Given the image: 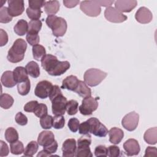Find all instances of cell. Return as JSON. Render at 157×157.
<instances>
[{"mask_svg":"<svg viewBox=\"0 0 157 157\" xmlns=\"http://www.w3.org/2000/svg\"><path fill=\"white\" fill-rule=\"evenodd\" d=\"M27 48V44L22 39H17L9 50L7 59L12 63H17L21 61L25 56Z\"/></svg>","mask_w":157,"mask_h":157,"instance_id":"1","label":"cell"},{"mask_svg":"<svg viewBox=\"0 0 157 157\" xmlns=\"http://www.w3.org/2000/svg\"><path fill=\"white\" fill-rule=\"evenodd\" d=\"M45 22L47 26L52 29L55 36L61 37L65 34L67 25L66 21L63 18L55 15H48L46 18Z\"/></svg>","mask_w":157,"mask_h":157,"instance_id":"2","label":"cell"},{"mask_svg":"<svg viewBox=\"0 0 157 157\" xmlns=\"http://www.w3.org/2000/svg\"><path fill=\"white\" fill-rule=\"evenodd\" d=\"M107 74L100 69L91 68L85 71L83 79L85 83L90 86H96L107 77Z\"/></svg>","mask_w":157,"mask_h":157,"instance_id":"3","label":"cell"},{"mask_svg":"<svg viewBox=\"0 0 157 157\" xmlns=\"http://www.w3.org/2000/svg\"><path fill=\"white\" fill-rule=\"evenodd\" d=\"M98 98L89 96L83 98L82 104L79 106L78 109L81 114L83 115H90L98 107Z\"/></svg>","mask_w":157,"mask_h":157,"instance_id":"4","label":"cell"},{"mask_svg":"<svg viewBox=\"0 0 157 157\" xmlns=\"http://www.w3.org/2000/svg\"><path fill=\"white\" fill-rule=\"evenodd\" d=\"M80 9L86 15L92 17H98L101 12V6L96 1H83L80 2Z\"/></svg>","mask_w":157,"mask_h":157,"instance_id":"5","label":"cell"},{"mask_svg":"<svg viewBox=\"0 0 157 157\" xmlns=\"http://www.w3.org/2000/svg\"><path fill=\"white\" fill-rule=\"evenodd\" d=\"M87 121L90 124V133L99 137H103L107 136L109 132L107 128L98 118L92 117L87 120Z\"/></svg>","mask_w":157,"mask_h":157,"instance_id":"6","label":"cell"},{"mask_svg":"<svg viewBox=\"0 0 157 157\" xmlns=\"http://www.w3.org/2000/svg\"><path fill=\"white\" fill-rule=\"evenodd\" d=\"M52 102V113L55 115H63L66 110L67 99L63 94H60L55 97Z\"/></svg>","mask_w":157,"mask_h":157,"instance_id":"7","label":"cell"},{"mask_svg":"<svg viewBox=\"0 0 157 157\" xmlns=\"http://www.w3.org/2000/svg\"><path fill=\"white\" fill-rule=\"evenodd\" d=\"M139 115L137 113L133 111L126 114L121 120L123 127L128 131H132L138 126Z\"/></svg>","mask_w":157,"mask_h":157,"instance_id":"8","label":"cell"},{"mask_svg":"<svg viewBox=\"0 0 157 157\" xmlns=\"http://www.w3.org/2000/svg\"><path fill=\"white\" fill-rule=\"evenodd\" d=\"M104 17L107 20L112 23H122L128 19L126 15L123 14L115 7L112 6L106 7L104 11Z\"/></svg>","mask_w":157,"mask_h":157,"instance_id":"9","label":"cell"},{"mask_svg":"<svg viewBox=\"0 0 157 157\" xmlns=\"http://www.w3.org/2000/svg\"><path fill=\"white\" fill-rule=\"evenodd\" d=\"M53 86L50 82L42 80L37 84L34 90V94L40 99H45L48 97Z\"/></svg>","mask_w":157,"mask_h":157,"instance_id":"10","label":"cell"},{"mask_svg":"<svg viewBox=\"0 0 157 157\" xmlns=\"http://www.w3.org/2000/svg\"><path fill=\"white\" fill-rule=\"evenodd\" d=\"M8 12L13 17H17L23 13L25 10L24 1L23 0H9Z\"/></svg>","mask_w":157,"mask_h":157,"instance_id":"11","label":"cell"},{"mask_svg":"<svg viewBox=\"0 0 157 157\" xmlns=\"http://www.w3.org/2000/svg\"><path fill=\"white\" fill-rule=\"evenodd\" d=\"M135 18L141 24H147L152 21L153 14L148 8L141 7L136 12Z\"/></svg>","mask_w":157,"mask_h":157,"instance_id":"12","label":"cell"},{"mask_svg":"<svg viewBox=\"0 0 157 157\" xmlns=\"http://www.w3.org/2000/svg\"><path fill=\"white\" fill-rule=\"evenodd\" d=\"M114 4L115 9L120 12H130L136 7L137 2L135 0H118Z\"/></svg>","mask_w":157,"mask_h":157,"instance_id":"13","label":"cell"},{"mask_svg":"<svg viewBox=\"0 0 157 157\" xmlns=\"http://www.w3.org/2000/svg\"><path fill=\"white\" fill-rule=\"evenodd\" d=\"M63 156L73 157L75 156L77 146L76 140L74 139H67L63 144L62 145Z\"/></svg>","mask_w":157,"mask_h":157,"instance_id":"14","label":"cell"},{"mask_svg":"<svg viewBox=\"0 0 157 157\" xmlns=\"http://www.w3.org/2000/svg\"><path fill=\"white\" fill-rule=\"evenodd\" d=\"M123 148L128 156L137 155L140 148L139 142L134 139H129L123 144Z\"/></svg>","mask_w":157,"mask_h":157,"instance_id":"15","label":"cell"},{"mask_svg":"<svg viewBox=\"0 0 157 157\" xmlns=\"http://www.w3.org/2000/svg\"><path fill=\"white\" fill-rule=\"evenodd\" d=\"M70 63L67 61H58L48 74L52 76H59L66 72L70 68Z\"/></svg>","mask_w":157,"mask_h":157,"instance_id":"16","label":"cell"},{"mask_svg":"<svg viewBox=\"0 0 157 157\" xmlns=\"http://www.w3.org/2000/svg\"><path fill=\"white\" fill-rule=\"evenodd\" d=\"M55 136L52 131H43L38 136L37 143L39 145L45 147L55 141Z\"/></svg>","mask_w":157,"mask_h":157,"instance_id":"17","label":"cell"},{"mask_svg":"<svg viewBox=\"0 0 157 157\" xmlns=\"http://www.w3.org/2000/svg\"><path fill=\"white\" fill-rule=\"evenodd\" d=\"M58 61L56 56L51 54L46 55L41 59V66L47 72H50Z\"/></svg>","mask_w":157,"mask_h":157,"instance_id":"18","label":"cell"},{"mask_svg":"<svg viewBox=\"0 0 157 157\" xmlns=\"http://www.w3.org/2000/svg\"><path fill=\"white\" fill-rule=\"evenodd\" d=\"M109 141L113 144H118L123 139L124 137V132L122 129L113 127L111 128L109 131Z\"/></svg>","mask_w":157,"mask_h":157,"instance_id":"19","label":"cell"},{"mask_svg":"<svg viewBox=\"0 0 157 157\" xmlns=\"http://www.w3.org/2000/svg\"><path fill=\"white\" fill-rule=\"evenodd\" d=\"M79 80L75 75H71L66 77L62 82L61 88L67 89L71 91H74L78 84Z\"/></svg>","mask_w":157,"mask_h":157,"instance_id":"20","label":"cell"},{"mask_svg":"<svg viewBox=\"0 0 157 157\" xmlns=\"http://www.w3.org/2000/svg\"><path fill=\"white\" fill-rule=\"evenodd\" d=\"M28 74L26 68L22 66H18L13 71V78L17 83H21L29 79Z\"/></svg>","mask_w":157,"mask_h":157,"instance_id":"21","label":"cell"},{"mask_svg":"<svg viewBox=\"0 0 157 157\" xmlns=\"http://www.w3.org/2000/svg\"><path fill=\"white\" fill-rule=\"evenodd\" d=\"M1 82L2 85L7 88H12L17 84L13 78V72L10 71H6L2 74Z\"/></svg>","mask_w":157,"mask_h":157,"instance_id":"22","label":"cell"},{"mask_svg":"<svg viewBox=\"0 0 157 157\" xmlns=\"http://www.w3.org/2000/svg\"><path fill=\"white\" fill-rule=\"evenodd\" d=\"M60 4L59 1H46L44 6V10L45 13L48 15H52L56 14L59 10Z\"/></svg>","mask_w":157,"mask_h":157,"instance_id":"23","label":"cell"},{"mask_svg":"<svg viewBox=\"0 0 157 157\" xmlns=\"http://www.w3.org/2000/svg\"><path fill=\"white\" fill-rule=\"evenodd\" d=\"M74 91L83 98L91 96V89L87 86L85 82L82 80H79L78 84Z\"/></svg>","mask_w":157,"mask_h":157,"instance_id":"24","label":"cell"},{"mask_svg":"<svg viewBox=\"0 0 157 157\" xmlns=\"http://www.w3.org/2000/svg\"><path fill=\"white\" fill-rule=\"evenodd\" d=\"M144 140L151 145H155L157 142V128H151L147 129L144 135Z\"/></svg>","mask_w":157,"mask_h":157,"instance_id":"25","label":"cell"},{"mask_svg":"<svg viewBox=\"0 0 157 157\" xmlns=\"http://www.w3.org/2000/svg\"><path fill=\"white\" fill-rule=\"evenodd\" d=\"M28 30V22L23 19L19 20L13 27L14 32L18 36H24Z\"/></svg>","mask_w":157,"mask_h":157,"instance_id":"26","label":"cell"},{"mask_svg":"<svg viewBox=\"0 0 157 157\" xmlns=\"http://www.w3.org/2000/svg\"><path fill=\"white\" fill-rule=\"evenodd\" d=\"M28 74L33 78H37L40 75V68L38 64L34 61H29L25 66Z\"/></svg>","mask_w":157,"mask_h":157,"instance_id":"27","label":"cell"},{"mask_svg":"<svg viewBox=\"0 0 157 157\" xmlns=\"http://www.w3.org/2000/svg\"><path fill=\"white\" fill-rule=\"evenodd\" d=\"M13 102V98L10 94L7 93L1 94L0 97V105L2 108L9 109L12 106Z\"/></svg>","mask_w":157,"mask_h":157,"instance_id":"28","label":"cell"},{"mask_svg":"<svg viewBox=\"0 0 157 157\" xmlns=\"http://www.w3.org/2000/svg\"><path fill=\"white\" fill-rule=\"evenodd\" d=\"M32 50L33 57L37 61H41V59L46 55L45 48L41 45L37 44L33 46Z\"/></svg>","mask_w":157,"mask_h":157,"instance_id":"29","label":"cell"},{"mask_svg":"<svg viewBox=\"0 0 157 157\" xmlns=\"http://www.w3.org/2000/svg\"><path fill=\"white\" fill-rule=\"evenodd\" d=\"M4 136L6 140L10 144L14 142L18 139V132L14 128L12 127H9L6 130Z\"/></svg>","mask_w":157,"mask_h":157,"instance_id":"30","label":"cell"},{"mask_svg":"<svg viewBox=\"0 0 157 157\" xmlns=\"http://www.w3.org/2000/svg\"><path fill=\"white\" fill-rule=\"evenodd\" d=\"M38 143L34 140L31 141L28 144L26 145V148H25L23 155L24 156H33L38 150Z\"/></svg>","mask_w":157,"mask_h":157,"instance_id":"31","label":"cell"},{"mask_svg":"<svg viewBox=\"0 0 157 157\" xmlns=\"http://www.w3.org/2000/svg\"><path fill=\"white\" fill-rule=\"evenodd\" d=\"M10 152L13 155H21L24 152V146L23 143L20 140H17L10 143Z\"/></svg>","mask_w":157,"mask_h":157,"instance_id":"32","label":"cell"},{"mask_svg":"<svg viewBox=\"0 0 157 157\" xmlns=\"http://www.w3.org/2000/svg\"><path fill=\"white\" fill-rule=\"evenodd\" d=\"M30 88H31V83L29 79H28L25 82L19 83L17 84L18 92L21 96L27 95L30 91Z\"/></svg>","mask_w":157,"mask_h":157,"instance_id":"33","label":"cell"},{"mask_svg":"<svg viewBox=\"0 0 157 157\" xmlns=\"http://www.w3.org/2000/svg\"><path fill=\"white\" fill-rule=\"evenodd\" d=\"M78 109V103L77 101L71 99L67 101L66 104V111L68 115H74L76 114Z\"/></svg>","mask_w":157,"mask_h":157,"instance_id":"34","label":"cell"},{"mask_svg":"<svg viewBox=\"0 0 157 157\" xmlns=\"http://www.w3.org/2000/svg\"><path fill=\"white\" fill-rule=\"evenodd\" d=\"M42 21L40 20H31L28 23V33H38L42 28Z\"/></svg>","mask_w":157,"mask_h":157,"instance_id":"35","label":"cell"},{"mask_svg":"<svg viewBox=\"0 0 157 157\" xmlns=\"http://www.w3.org/2000/svg\"><path fill=\"white\" fill-rule=\"evenodd\" d=\"M40 124L43 129H51L53 126V117L50 115H46L40 119Z\"/></svg>","mask_w":157,"mask_h":157,"instance_id":"36","label":"cell"},{"mask_svg":"<svg viewBox=\"0 0 157 157\" xmlns=\"http://www.w3.org/2000/svg\"><path fill=\"white\" fill-rule=\"evenodd\" d=\"M77 157H92L93 154L89 147H77L75 153Z\"/></svg>","mask_w":157,"mask_h":157,"instance_id":"37","label":"cell"},{"mask_svg":"<svg viewBox=\"0 0 157 157\" xmlns=\"http://www.w3.org/2000/svg\"><path fill=\"white\" fill-rule=\"evenodd\" d=\"M12 17L8 12L7 7H2L0 9V22L2 23H7L11 21Z\"/></svg>","mask_w":157,"mask_h":157,"instance_id":"38","label":"cell"},{"mask_svg":"<svg viewBox=\"0 0 157 157\" xmlns=\"http://www.w3.org/2000/svg\"><path fill=\"white\" fill-rule=\"evenodd\" d=\"M64 124L65 119L63 115H55L53 117V127L55 129H62L64 128Z\"/></svg>","mask_w":157,"mask_h":157,"instance_id":"39","label":"cell"},{"mask_svg":"<svg viewBox=\"0 0 157 157\" xmlns=\"http://www.w3.org/2000/svg\"><path fill=\"white\" fill-rule=\"evenodd\" d=\"M26 12L28 18H30L31 20H39L42 13L40 9H33L29 7L27 8Z\"/></svg>","mask_w":157,"mask_h":157,"instance_id":"40","label":"cell"},{"mask_svg":"<svg viewBox=\"0 0 157 157\" xmlns=\"http://www.w3.org/2000/svg\"><path fill=\"white\" fill-rule=\"evenodd\" d=\"M26 39L27 42L32 46L36 45L39 43L40 37L38 33H27Z\"/></svg>","mask_w":157,"mask_h":157,"instance_id":"41","label":"cell"},{"mask_svg":"<svg viewBox=\"0 0 157 157\" xmlns=\"http://www.w3.org/2000/svg\"><path fill=\"white\" fill-rule=\"evenodd\" d=\"M48 109L47 107L45 104H39L35 110L34 111V113L35 115L39 118H42V117L47 115Z\"/></svg>","mask_w":157,"mask_h":157,"instance_id":"42","label":"cell"},{"mask_svg":"<svg viewBox=\"0 0 157 157\" xmlns=\"http://www.w3.org/2000/svg\"><path fill=\"white\" fill-rule=\"evenodd\" d=\"M91 143V137L90 134H83L77 141L78 147H89Z\"/></svg>","mask_w":157,"mask_h":157,"instance_id":"43","label":"cell"},{"mask_svg":"<svg viewBox=\"0 0 157 157\" xmlns=\"http://www.w3.org/2000/svg\"><path fill=\"white\" fill-rule=\"evenodd\" d=\"M79 125H80L79 120L76 118H72L69 119L67 123V126L69 129L73 132H76L78 131Z\"/></svg>","mask_w":157,"mask_h":157,"instance_id":"44","label":"cell"},{"mask_svg":"<svg viewBox=\"0 0 157 157\" xmlns=\"http://www.w3.org/2000/svg\"><path fill=\"white\" fill-rule=\"evenodd\" d=\"M45 2L43 0H29L28 1L29 7L33 9H40L41 7L45 6Z\"/></svg>","mask_w":157,"mask_h":157,"instance_id":"45","label":"cell"},{"mask_svg":"<svg viewBox=\"0 0 157 157\" xmlns=\"http://www.w3.org/2000/svg\"><path fill=\"white\" fill-rule=\"evenodd\" d=\"M15 120L16 123L20 126H25L28 123V118L26 116L21 112H19L16 114Z\"/></svg>","mask_w":157,"mask_h":157,"instance_id":"46","label":"cell"},{"mask_svg":"<svg viewBox=\"0 0 157 157\" xmlns=\"http://www.w3.org/2000/svg\"><path fill=\"white\" fill-rule=\"evenodd\" d=\"M120 155V150L116 145H110L107 148V156L109 157H117Z\"/></svg>","mask_w":157,"mask_h":157,"instance_id":"47","label":"cell"},{"mask_svg":"<svg viewBox=\"0 0 157 157\" xmlns=\"http://www.w3.org/2000/svg\"><path fill=\"white\" fill-rule=\"evenodd\" d=\"M94 155L96 156H107V148L104 145H98L94 149Z\"/></svg>","mask_w":157,"mask_h":157,"instance_id":"48","label":"cell"},{"mask_svg":"<svg viewBox=\"0 0 157 157\" xmlns=\"http://www.w3.org/2000/svg\"><path fill=\"white\" fill-rule=\"evenodd\" d=\"M78 132L80 134H86L90 133V126L87 120L80 124L78 127Z\"/></svg>","mask_w":157,"mask_h":157,"instance_id":"49","label":"cell"},{"mask_svg":"<svg viewBox=\"0 0 157 157\" xmlns=\"http://www.w3.org/2000/svg\"><path fill=\"white\" fill-rule=\"evenodd\" d=\"M39 103L37 101H31L27 102L24 106V110L26 112H34Z\"/></svg>","mask_w":157,"mask_h":157,"instance_id":"50","label":"cell"},{"mask_svg":"<svg viewBox=\"0 0 157 157\" xmlns=\"http://www.w3.org/2000/svg\"><path fill=\"white\" fill-rule=\"evenodd\" d=\"M60 94H62L60 88L58 85H53L48 96L50 100L52 101L55 97Z\"/></svg>","mask_w":157,"mask_h":157,"instance_id":"51","label":"cell"},{"mask_svg":"<svg viewBox=\"0 0 157 157\" xmlns=\"http://www.w3.org/2000/svg\"><path fill=\"white\" fill-rule=\"evenodd\" d=\"M58 149V143L56 140H55L53 142L50 144V145L44 147V150L46 151L49 154H53L55 153Z\"/></svg>","mask_w":157,"mask_h":157,"instance_id":"52","label":"cell"},{"mask_svg":"<svg viewBox=\"0 0 157 157\" xmlns=\"http://www.w3.org/2000/svg\"><path fill=\"white\" fill-rule=\"evenodd\" d=\"M9 153L7 144L2 140L0 141V156H6Z\"/></svg>","mask_w":157,"mask_h":157,"instance_id":"53","label":"cell"},{"mask_svg":"<svg viewBox=\"0 0 157 157\" xmlns=\"http://www.w3.org/2000/svg\"><path fill=\"white\" fill-rule=\"evenodd\" d=\"M8 42V35L2 29H0V46L2 47L7 44Z\"/></svg>","mask_w":157,"mask_h":157,"instance_id":"54","label":"cell"},{"mask_svg":"<svg viewBox=\"0 0 157 157\" xmlns=\"http://www.w3.org/2000/svg\"><path fill=\"white\" fill-rule=\"evenodd\" d=\"M157 149L155 147H147L145 150L144 156H156Z\"/></svg>","mask_w":157,"mask_h":157,"instance_id":"55","label":"cell"},{"mask_svg":"<svg viewBox=\"0 0 157 157\" xmlns=\"http://www.w3.org/2000/svg\"><path fill=\"white\" fill-rule=\"evenodd\" d=\"M64 5L67 8H73L75 7L79 2V0H64Z\"/></svg>","mask_w":157,"mask_h":157,"instance_id":"56","label":"cell"},{"mask_svg":"<svg viewBox=\"0 0 157 157\" xmlns=\"http://www.w3.org/2000/svg\"><path fill=\"white\" fill-rule=\"evenodd\" d=\"M96 2L100 6L103 7H110L113 3H114V1H96Z\"/></svg>","mask_w":157,"mask_h":157,"instance_id":"57","label":"cell"},{"mask_svg":"<svg viewBox=\"0 0 157 157\" xmlns=\"http://www.w3.org/2000/svg\"><path fill=\"white\" fill-rule=\"evenodd\" d=\"M52 156V155L48 153H47L46 151H45L44 150L40 151L37 154V157H38V156Z\"/></svg>","mask_w":157,"mask_h":157,"instance_id":"58","label":"cell"}]
</instances>
